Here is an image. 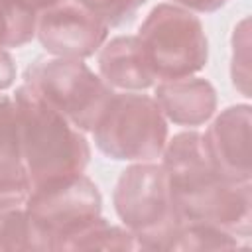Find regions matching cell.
Masks as SVG:
<instances>
[{
	"label": "cell",
	"mask_w": 252,
	"mask_h": 252,
	"mask_svg": "<svg viewBox=\"0 0 252 252\" xmlns=\"http://www.w3.org/2000/svg\"><path fill=\"white\" fill-rule=\"evenodd\" d=\"M161 165L171 183L175 209L183 220L205 222L238 238L252 232V181L220 177L207 156L203 134L185 130L165 142Z\"/></svg>",
	"instance_id": "6da1fadb"
},
{
	"label": "cell",
	"mask_w": 252,
	"mask_h": 252,
	"mask_svg": "<svg viewBox=\"0 0 252 252\" xmlns=\"http://www.w3.org/2000/svg\"><path fill=\"white\" fill-rule=\"evenodd\" d=\"M14 100L20 116V152L30 189L85 173L91 146L77 126L22 83Z\"/></svg>",
	"instance_id": "7a4b0ae2"
},
{
	"label": "cell",
	"mask_w": 252,
	"mask_h": 252,
	"mask_svg": "<svg viewBox=\"0 0 252 252\" xmlns=\"http://www.w3.org/2000/svg\"><path fill=\"white\" fill-rule=\"evenodd\" d=\"M112 203L118 219L136 234L142 250H165L183 222L173 203L169 175L161 163L132 161L114 185Z\"/></svg>",
	"instance_id": "3957f363"
},
{
	"label": "cell",
	"mask_w": 252,
	"mask_h": 252,
	"mask_svg": "<svg viewBox=\"0 0 252 252\" xmlns=\"http://www.w3.org/2000/svg\"><path fill=\"white\" fill-rule=\"evenodd\" d=\"M93 138L110 159L154 161L167 142V120L154 96L114 91L93 128Z\"/></svg>",
	"instance_id": "277c9868"
},
{
	"label": "cell",
	"mask_w": 252,
	"mask_h": 252,
	"mask_svg": "<svg viewBox=\"0 0 252 252\" xmlns=\"http://www.w3.org/2000/svg\"><path fill=\"white\" fill-rule=\"evenodd\" d=\"M138 39L158 81L197 75L209 59V41L201 20L171 2L150 10L138 30Z\"/></svg>",
	"instance_id": "5b68a950"
},
{
	"label": "cell",
	"mask_w": 252,
	"mask_h": 252,
	"mask_svg": "<svg viewBox=\"0 0 252 252\" xmlns=\"http://www.w3.org/2000/svg\"><path fill=\"white\" fill-rule=\"evenodd\" d=\"M24 83L81 132H93L114 93L83 59L69 57L35 59L26 69Z\"/></svg>",
	"instance_id": "8992f818"
},
{
	"label": "cell",
	"mask_w": 252,
	"mask_h": 252,
	"mask_svg": "<svg viewBox=\"0 0 252 252\" xmlns=\"http://www.w3.org/2000/svg\"><path fill=\"white\" fill-rule=\"evenodd\" d=\"M24 209L47 250H57L65 238L100 217L102 197L94 181L79 173L32 187Z\"/></svg>",
	"instance_id": "52a82bcc"
},
{
	"label": "cell",
	"mask_w": 252,
	"mask_h": 252,
	"mask_svg": "<svg viewBox=\"0 0 252 252\" xmlns=\"http://www.w3.org/2000/svg\"><path fill=\"white\" fill-rule=\"evenodd\" d=\"M35 37L51 57L87 59L108 37V26L77 0H63L35 16Z\"/></svg>",
	"instance_id": "ba28073f"
},
{
	"label": "cell",
	"mask_w": 252,
	"mask_h": 252,
	"mask_svg": "<svg viewBox=\"0 0 252 252\" xmlns=\"http://www.w3.org/2000/svg\"><path fill=\"white\" fill-rule=\"evenodd\" d=\"M250 104H232L220 110L203 134L213 169L228 181H252Z\"/></svg>",
	"instance_id": "9c48e42d"
},
{
	"label": "cell",
	"mask_w": 252,
	"mask_h": 252,
	"mask_svg": "<svg viewBox=\"0 0 252 252\" xmlns=\"http://www.w3.org/2000/svg\"><path fill=\"white\" fill-rule=\"evenodd\" d=\"M154 98L167 122L189 128L209 122L219 102L215 87L195 75L158 81L154 85Z\"/></svg>",
	"instance_id": "30bf717a"
},
{
	"label": "cell",
	"mask_w": 252,
	"mask_h": 252,
	"mask_svg": "<svg viewBox=\"0 0 252 252\" xmlns=\"http://www.w3.org/2000/svg\"><path fill=\"white\" fill-rule=\"evenodd\" d=\"M98 75L116 91L142 93L158 83L138 35H118L98 49Z\"/></svg>",
	"instance_id": "8fae6325"
},
{
	"label": "cell",
	"mask_w": 252,
	"mask_h": 252,
	"mask_svg": "<svg viewBox=\"0 0 252 252\" xmlns=\"http://www.w3.org/2000/svg\"><path fill=\"white\" fill-rule=\"evenodd\" d=\"M57 250L83 252V250H142L136 234L126 226L110 224L102 215L65 238Z\"/></svg>",
	"instance_id": "7c38bea8"
},
{
	"label": "cell",
	"mask_w": 252,
	"mask_h": 252,
	"mask_svg": "<svg viewBox=\"0 0 252 252\" xmlns=\"http://www.w3.org/2000/svg\"><path fill=\"white\" fill-rule=\"evenodd\" d=\"M234 248H240L238 236L205 222L183 220L173 232L165 250L203 252V250H234Z\"/></svg>",
	"instance_id": "4fadbf2b"
},
{
	"label": "cell",
	"mask_w": 252,
	"mask_h": 252,
	"mask_svg": "<svg viewBox=\"0 0 252 252\" xmlns=\"http://www.w3.org/2000/svg\"><path fill=\"white\" fill-rule=\"evenodd\" d=\"M47 252L24 205L0 209V252Z\"/></svg>",
	"instance_id": "5bb4252c"
},
{
	"label": "cell",
	"mask_w": 252,
	"mask_h": 252,
	"mask_svg": "<svg viewBox=\"0 0 252 252\" xmlns=\"http://www.w3.org/2000/svg\"><path fill=\"white\" fill-rule=\"evenodd\" d=\"M35 37V14L16 0H0V49L22 47Z\"/></svg>",
	"instance_id": "9a60e30c"
},
{
	"label": "cell",
	"mask_w": 252,
	"mask_h": 252,
	"mask_svg": "<svg viewBox=\"0 0 252 252\" xmlns=\"http://www.w3.org/2000/svg\"><path fill=\"white\" fill-rule=\"evenodd\" d=\"M22 163L20 152V116L14 96L0 94V167Z\"/></svg>",
	"instance_id": "2e32d148"
},
{
	"label": "cell",
	"mask_w": 252,
	"mask_h": 252,
	"mask_svg": "<svg viewBox=\"0 0 252 252\" xmlns=\"http://www.w3.org/2000/svg\"><path fill=\"white\" fill-rule=\"evenodd\" d=\"M230 79H232V85L244 96H250V20L248 18H242L234 26Z\"/></svg>",
	"instance_id": "e0dca14e"
},
{
	"label": "cell",
	"mask_w": 252,
	"mask_h": 252,
	"mask_svg": "<svg viewBox=\"0 0 252 252\" xmlns=\"http://www.w3.org/2000/svg\"><path fill=\"white\" fill-rule=\"evenodd\" d=\"M81 6L98 16L108 28L120 26L136 16V12L148 0H77Z\"/></svg>",
	"instance_id": "ac0fdd59"
},
{
	"label": "cell",
	"mask_w": 252,
	"mask_h": 252,
	"mask_svg": "<svg viewBox=\"0 0 252 252\" xmlns=\"http://www.w3.org/2000/svg\"><path fill=\"white\" fill-rule=\"evenodd\" d=\"M30 195V179L24 165L0 167V209L22 207Z\"/></svg>",
	"instance_id": "d6986e66"
},
{
	"label": "cell",
	"mask_w": 252,
	"mask_h": 252,
	"mask_svg": "<svg viewBox=\"0 0 252 252\" xmlns=\"http://www.w3.org/2000/svg\"><path fill=\"white\" fill-rule=\"evenodd\" d=\"M16 83V63L8 49H0V93Z\"/></svg>",
	"instance_id": "ffe728a7"
},
{
	"label": "cell",
	"mask_w": 252,
	"mask_h": 252,
	"mask_svg": "<svg viewBox=\"0 0 252 252\" xmlns=\"http://www.w3.org/2000/svg\"><path fill=\"white\" fill-rule=\"evenodd\" d=\"M228 0H171V4H177L185 10L199 12V14H211L220 10Z\"/></svg>",
	"instance_id": "44dd1931"
},
{
	"label": "cell",
	"mask_w": 252,
	"mask_h": 252,
	"mask_svg": "<svg viewBox=\"0 0 252 252\" xmlns=\"http://www.w3.org/2000/svg\"><path fill=\"white\" fill-rule=\"evenodd\" d=\"M20 6H24L26 10H30V12H33L35 16L41 12V10H45V8H51V6H55V4H59V2H63V0H16Z\"/></svg>",
	"instance_id": "7402d4cb"
}]
</instances>
